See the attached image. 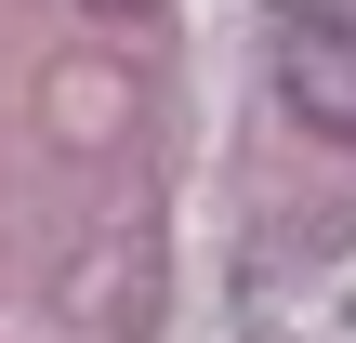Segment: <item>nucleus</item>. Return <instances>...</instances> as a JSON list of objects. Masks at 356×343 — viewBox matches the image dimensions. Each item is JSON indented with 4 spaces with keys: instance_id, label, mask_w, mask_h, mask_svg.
I'll return each mask as SVG.
<instances>
[{
    "instance_id": "f257e3e1",
    "label": "nucleus",
    "mask_w": 356,
    "mask_h": 343,
    "mask_svg": "<svg viewBox=\"0 0 356 343\" xmlns=\"http://www.w3.org/2000/svg\"><path fill=\"white\" fill-rule=\"evenodd\" d=\"M277 93L356 145V0H291L277 13Z\"/></svg>"
}]
</instances>
